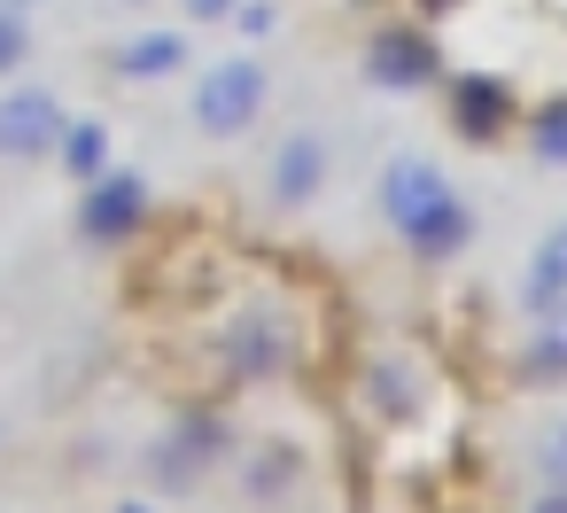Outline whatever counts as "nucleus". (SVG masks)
Here are the masks:
<instances>
[{"label":"nucleus","mask_w":567,"mask_h":513,"mask_svg":"<svg viewBox=\"0 0 567 513\" xmlns=\"http://www.w3.org/2000/svg\"><path fill=\"white\" fill-rule=\"evenodd\" d=\"M257 110H265V71H257L249 55H234V63H218V71L195 79V125H203V133L234 141V133L257 125Z\"/></svg>","instance_id":"1"},{"label":"nucleus","mask_w":567,"mask_h":513,"mask_svg":"<svg viewBox=\"0 0 567 513\" xmlns=\"http://www.w3.org/2000/svg\"><path fill=\"white\" fill-rule=\"evenodd\" d=\"M63 102L48 86H17V94H0V156L9 164H32V156H55L63 141Z\"/></svg>","instance_id":"2"},{"label":"nucleus","mask_w":567,"mask_h":513,"mask_svg":"<svg viewBox=\"0 0 567 513\" xmlns=\"http://www.w3.org/2000/svg\"><path fill=\"white\" fill-rule=\"evenodd\" d=\"M141 218H148V187H141V172H94L86 179V203H79V234L86 242H133L141 234Z\"/></svg>","instance_id":"3"},{"label":"nucleus","mask_w":567,"mask_h":513,"mask_svg":"<svg viewBox=\"0 0 567 513\" xmlns=\"http://www.w3.org/2000/svg\"><path fill=\"white\" fill-rule=\"evenodd\" d=\"M365 79H373V86H427V79H435L427 32H412V24L373 32V40H365Z\"/></svg>","instance_id":"4"},{"label":"nucleus","mask_w":567,"mask_h":513,"mask_svg":"<svg viewBox=\"0 0 567 513\" xmlns=\"http://www.w3.org/2000/svg\"><path fill=\"white\" fill-rule=\"evenodd\" d=\"M451 125H458L466 141H497V133L513 125V86H505V79H489V71L451 79Z\"/></svg>","instance_id":"5"},{"label":"nucleus","mask_w":567,"mask_h":513,"mask_svg":"<svg viewBox=\"0 0 567 513\" xmlns=\"http://www.w3.org/2000/svg\"><path fill=\"white\" fill-rule=\"evenodd\" d=\"M443 195H451V179H443L435 164H420V156H404V164H389V172H381V211H389V226H396V234H412Z\"/></svg>","instance_id":"6"},{"label":"nucleus","mask_w":567,"mask_h":513,"mask_svg":"<svg viewBox=\"0 0 567 513\" xmlns=\"http://www.w3.org/2000/svg\"><path fill=\"white\" fill-rule=\"evenodd\" d=\"M404 242H412V257H427V265H451V257L474 242V211H466L458 195H443V203H435V211H427V218L404 234Z\"/></svg>","instance_id":"7"},{"label":"nucleus","mask_w":567,"mask_h":513,"mask_svg":"<svg viewBox=\"0 0 567 513\" xmlns=\"http://www.w3.org/2000/svg\"><path fill=\"white\" fill-rule=\"evenodd\" d=\"M319 179H327V141L319 133H296L280 148V164H272V203H311Z\"/></svg>","instance_id":"8"},{"label":"nucleus","mask_w":567,"mask_h":513,"mask_svg":"<svg viewBox=\"0 0 567 513\" xmlns=\"http://www.w3.org/2000/svg\"><path fill=\"white\" fill-rule=\"evenodd\" d=\"M296 366V342H288V327L280 319H241L234 327V373H288Z\"/></svg>","instance_id":"9"},{"label":"nucleus","mask_w":567,"mask_h":513,"mask_svg":"<svg viewBox=\"0 0 567 513\" xmlns=\"http://www.w3.org/2000/svg\"><path fill=\"white\" fill-rule=\"evenodd\" d=\"M559 296H567V218L536 242L528 280H520V304H528V311H544V304H559Z\"/></svg>","instance_id":"10"},{"label":"nucleus","mask_w":567,"mask_h":513,"mask_svg":"<svg viewBox=\"0 0 567 513\" xmlns=\"http://www.w3.org/2000/svg\"><path fill=\"white\" fill-rule=\"evenodd\" d=\"M179 63H187L179 32H141L133 48H117V79H172Z\"/></svg>","instance_id":"11"},{"label":"nucleus","mask_w":567,"mask_h":513,"mask_svg":"<svg viewBox=\"0 0 567 513\" xmlns=\"http://www.w3.org/2000/svg\"><path fill=\"white\" fill-rule=\"evenodd\" d=\"M210 443H218V420H203V428H179V435L156 451V482H172V490H179V482H195V466H210V459H218Z\"/></svg>","instance_id":"12"},{"label":"nucleus","mask_w":567,"mask_h":513,"mask_svg":"<svg viewBox=\"0 0 567 513\" xmlns=\"http://www.w3.org/2000/svg\"><path fill=\"white\" fill-rule=\"evenodd\" d=\"M55 156H63V172H71V179H94V172H110V125H94V117L63 125Z\"/></svg>","instance_id":"13"},{"label":"nucleus","mask_w":567,"mask_h":513,"mask_svg":"<svg viewBox=\"0 0 567 513\" xmlns=\"http://www.w3.org/2000/svg\"><path fill=\"white\" fill-rule=\"evenodd\" d=\"M528 373H567V296L544 304V327H528Z\"/></svg>","instance_id":"14"},{"label":"nucleus","mask_w":567,"mask_h":513,"mask_svg":"<svg viewBox=\"0 0 567 513\" xmlns=\"http://www.w3.org/2000/svg\"><path fill=\"white\" fill-rule=\"evenodd\" d=\"M365 397H373V412H389V420H404L420 397H412V373L404 366H373L365 373Z\"/></svg>","instance_id":"15"},{"label":"nucleus","mask_w":567,"mask_h":513,"mask_svg":"<svg viewBox=\"0 0 567 513\" xmlns=\"http://www.w3.org/2000/svg\"><path fill=\"white\" fill-rule=\"evenodd\" d=\"M528 141H536V156H544V164H567V94L536 110V125H528Z\"/></svg>","instance_id":"16"},{"label":"nucleus","mask_w":567,"mask_h":513,"mask_svg":"<svg viewBox=\"0 0 567 513\" xmlns=\"http://www.w3.org/2000/svg\"><path fill=\"white\" fill-rule=\"evenodd\" d=\"M24 55H32V24H24V9H9V0H0V79H9Z\"/></svg>","instance_id":"17"},{"label":"nucleus","mask_w":567,"mask_h":513,"mask_svg":"<svg viewBox=\"0 0 567 513\" xmlns=\"http://www.w3.org/2000/svg\"><path fill=\"white\" fill-rule=\"evenodd\" d=\"M536 466H544L551 482H567V428H544V443H536Z\"/></svg>","instance_id":"18"},{"label":"nucleus","mask_w":567,"mask_h":513,"mask_svg":"<svg viewBox=\"0 0 567 513\" xmlns=\"http://www.w3.org/2000/svg\"><path fill=\"white\" fill-rule=\"evenodd\" d=\"M234 24H241L249 40H265V32H272V9H265V0H249V9H234Z\"/></svg>","instance_id":"19"},{"label":"nucleus","mask_w":567,"mask_h":513,"mask_svg":"<svg viewBox=\"0 0 567 513\" xmlns=\"http://www.w3.org/2000/svg\"><path fill=\"white\" fill-rule=\"evenodd\" d=\"M187 9H195V17H234L241 0H187Z\"/></svg>","instance_id":"20"},{"label":"nucleus","mask_w":567,"mask_h":513,"mask_svg":"<svg viewBox=\"0 0 567 513\" xmlns=\"http://www.w3.org/2000/svg\"><path fill=\"white\" fill-rule=\"evenodd\" d=\"M536 513H567V482H551V497H536Z\"/></svg>","instance_id":"21"},{"label":"nucleus","mask_w":567,"mask_h":513,"mask_svg":"<svg viewBox=\"0 0 567 513\" xmlns=\"http://www.w3.org/2000/svg\"><path fill=\"white\" fill-rule=\"evenodd\" d=\"M420 9H427V17H443V9H451V0H420Z\"/></svg>","instance_id":"22"},{"label":"nucleus","mask_w":567,"mask_h":513,"mask_svg":"<svg viewBox=\"0 0 567 513\" xmlns=\"http://www.w3.org/2000/svg\"><path fill=\"white\" fill-rule=\"evenodd\" d=\"M117 513H148V505H117Z\"/></svg>","instance_id":"23"},{"label":"nucleus","mask_w":567,"mask_h":513,"mask_svg":"<svg viewBox=\"0 0 567 513\" xmlns=\"http://www.w3.org/2000/svg\"><path fill=\"white\" fill-rule=\"evenodd\" d=\"M9 9H32V0H9Z\"/></svg>","instance_id":"24"}]
</instances>
